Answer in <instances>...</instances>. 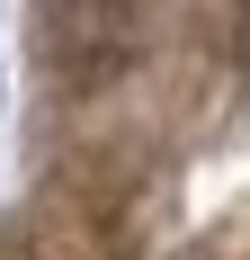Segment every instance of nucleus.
Returning <instances> with one entry per match:
<instances>
[{
    "label": "nucleus",
    "instance_id": "obj_2",
    "mask_svg": "<svg viewBox=\"0 0 250 260\" xmlns=\"http://www.w3.org/2000/svg\"><path fill=\"white\" fill-rule=\"evenodd\" d=\"M107 242H116V188L107 180H63L18 224L9 260H107Z\"/></svg>",
    "mask_w": 250,
    "mask_h": 260
},
{
    "label": "nucleus",
    "instance_id": "obj_1",
    "mask_svg": "<svg viewBox=\"0 0 250 260\" xmlns=\"http://www.w3.org/2000/svg\"><path fill=\"white\" fill-rule=\"evenodd\" d=\"M134 27H143V0H36V45L63 90L116 81L134 54Z\"/></svg>",
    "mask_w": 250,
    "mask_h": 260
}]
</instances>
